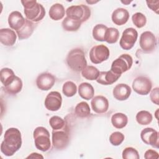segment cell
<instances>
[{
	"label": "cell",
	"mask_w": 159,
	"mask_h": 159,
	"mask_svg": "<svg viewBox=\"0 0 159 159\" xmlns=\"http://www.w3.org/2000/svg\"><path fill=\"white\" fill-rule=\"evenodd\" d=\"M21 145L22 136L19 129L14 127L8 129L1 144V152L7 157H11L20 149Z\"/></svg>",
	"instance_id": "cell-1"
},
{
	"label": "cell",
	"mask_w": 159,
	"mask_h": 159,
	"mask_svg": "<svg viewBox=\"0 0 159 159\" xmlns=\"http://www.w3.org/2000/svg\"><path fill=\"white\" fill-rule=\"evenodd\" d=\"M21 3L27 19L35 22L43 19L45 15V10L41 4L35 0L22 1Z\"/></svg>",
	"instance_id": "cell-2"
},
{
	"label": "cell",
	"mask_w": 159,
	"mask_h": 159,
	"mask_svg": "<svg viewBox=\"0 0 159 159\" xmlns=\"http://www.w3.org/2000/svg\"><path fill=\"white\" fill-rule=\"evenodd\" d=\"M66 61L68 66L76 72L81 71L87 66L85 54L83 50L80 48H75L70 51L66 57Z\"/></svg>",
	"instance_id": "cell-3"
},
{
	"label": "cell",
	"mask_w": 159,
	"mask_h": 159,
	"mask_svg": "<svg viewBox=\"0 0 159 159\" xmlns=\"http://www.w3.org/2000/svg\"><path fill=\"white\" fill-rule=\"evenodd\" d=\"M34 143L36 148L42 152L48 151L51 147L50 133L43 127H37L33 133Z\"/></svg>",
	"instance_id": "cell-4"
},
{
	"label": "cell",
	"mask_w": 159,
	"mask_h": 159,
	"mask_svg": "<svg viewBox=\"0 0 159 159\" xmlns=\"http://www.w3.org/2000/svg\"><path fill=\"white\" fill-rule=\"evenodd\" d=\"M66 14L68 17L77 19L81 22H84L90 17L91 10L87 6L84 4L71 6L67 8Z\"/></svg>",
	"instance_id": "cell-5"
},
{
	"label": "cell",
	"mask_w": 159,
	"mask_h": 159,
	"mask_svg": "<svg viewBox=\"0 0 159 159\" xmlns=\"http://www.w3.org/2000/svg\"><path fill=\"white\" fill-rule=\"evenodd\" d=\"M133 59L128 54H122L116 58L112 63L111 70L114 73L122 75L128 71L132 66Z\"/></svg>",
	"instance_id": "cell-6"
},
{
	"label": "cell",
	"mask_w": 159,
	"mask_h": 159,
	"mask_svg": "<svg viewBox=\"0 0 159 159\" xmlns=\"http://www.w3.org/2000/svg\"><path fill=\"white\" fill-rule=\"evenodd\" d=\"M110 55L109 48L104 45L94 46L89 52L91 61L94 64L101 63L108 59Z\"/></svg>",
	"instance_id": "cell-7"
},
{
	"label": "cell",
	"mask_w": 159,
	"mask_h": 159,
	"mask_svg": "<svg viewBox=\"0 0 159 159\" xmlns=\"http://www.w3.org/2000/svg\"><path fill=\"white\" fill-rule=\"evenodd\" d=\"M137 37L138 32L135 29L132 27L127 28L122 32L119 45L124 50H130L135 43Z\"/></svg>",
	"instance_id": "cell-8"
},
{
	"label": "cell",
	"mask_w": 159,
	"mask_h": 159,
	"mask_svg": "<svg viewBox=\"0 0 159 159\" xmlns=\"http://www.w3.org/2000/svg\"><path fill=\"white\" fill-rule=\"evenodd\" d=\"M152 88L151 80L145 76H138L134 79L132 83L133 89L140 95H147L152 90Z\"/></svg>",
	"instance_id": "cell-9"
},
{
	"label": "cell",
	"mask_w": 159,
	"mask_h": 159,
	"mask_svg": "<svg viewBox=\"0 0 159 159\" xmlns=\"http://www.w3.org/2000/svg\"><path fill=\"white\" fill-rule=\"evenodd\" d=\"M139 44L143 52L151 53L155 50L157 47L156 37L152 32L145 31L140 35Z\"/></svg>",
	"instance_id": "cell-10"
},
{
	"label": "cell",
	"mask_w": 159,
	"mask_h": 159,
	"mask_svg": "<svg viewBox=\"0 0 159 159\" xmlns=\"http://www.w3.org/2000/svg\"><path fill=\"white\" fill-rule=\"evenodd\" d=\"M52 144L58 150L65 148L69 143V136L66 130L63 129L53 130L52 131Z\"/></svg>",
	"instance_id": "cell-11"
},
{
	"label": "cell",
	"mask_w": 159,
	"mask_h": 159,
	"mask_svg": "<svg viewBox=\"0 0 159 159\" xmlns=\"http://www.w3.org/2000/svg\"><path fill=\"white\" fill-rule=\"evenodd\" d=\"M62 97L58 91L50 92L45 99V106L48 111H57L61 106Z\"/></svg>",
	"instance_id": "cell-12"
},
{
	"label": "cell",
	"mask_w": 159,
	"mask_h": 159,
	"mask_svg": "<svg viewBox=\"0 0 159 159\" xmlns=\"http://www.w3.org/2000/svg\"><path fill=\"white\" fill-rule=\"evenodd\" d=\"M142 140L147 145H150L155 148H158V133L151 127H147L143 129L140 133Z\"/></svg>",
	"instance_id": "cell-13"
},
{
	"label": "cell",
	"mask_w": 159,
	"mask_h": 159,
	"mask_svg": "<svg viewBox=\"0 0 159 159\" xmlns=\"http://www.w3.org/2000/svg\"><path fill=\"white\" fill-rule=\"evenodd\" d=\"M55 76L49 73H42L36 79V84L39 89L42 91L50 89L55 83Z\"/></svg>",
	"instance_id": "cell-14"
},
{
	"label": "cell",
	"mask_w": 159,
	"mask_h": 159,
	"mask_svg": "<svg viewBox=\"0 0 159 159\" xmlns=\"http://www.w3.org/2000/svg\"><path fill=\"white\" fill-rule=\"evenodd\" d=\"M91 106L95 112L98 114L105 113L109 108V101L103 96H96L92 99Z\"/></svg>",
	"instance_id": "cell-15"
},
{
	"label": "cell",
	"mask_w": 159,
	"mask_h": 159,
	"mask_svg": "<svg viewBox=\"0 0 159 159\" xmlns=\"http://www.w3.org/2000/svg\"><path fill=\"white\" fill-rule=\"evenodd\" d=\"M121 75L114 73L112 70L99 72L96 81L102 85H110L117 81Z\"/></svg>",
	"instance_id": "cell-16"
},
{
	"label": "cell",
	"mask_w": 159,
	"mask_h": 159,
	"mask_svg": "<svg viewBox=\"0 0 159 159\" xmlns=\"http://www.w3.org/2000/svg\"><path fill=\"white\" fill-rule=\"evenodd\" d=\"M132 90L130 87L124 83H120L117 84L113 89V96L114 97L119 101H125L127 99L130 94Z\"/></svg>",
	"instance_id": "cell-17"
},
{
	"label": "cell",
	"mask_w": 159,
	"mask_h": 159,
	"mask_svg": "<svg viewBox=\"0 0 159 159\" xmlns=\"http://www.w3.org/2000/svg\"><path fill=\"white\" fill-rule=\"evenodd\" d=\"M17 39V35L13 30L9 28L0 30V41L6 46H12Z\"/></svg>",
	"instance_id": "cell-18"
},
{
	"label": "cell",
	"mask_w": 159,
	"mask_h": 159,
	"mask_svg": "<svg viewBox=\"0 0 159 159\" xmlns=\"http://www.w3.org/2000/svg\"><path fill=\"white\" fill-rule=\"evenodd\" d=\"M25 19L19 11L12 12L8 17V23L10 27L16 31L18 30L25 23Z\"/></svg>",
	"instance_id": "cell-19"
},
{
	"label": "cell",
	"mask_w": 159,
	"mask_h": 159,
	"mask_svg": "<svg viewBox=\"0 0 159 159\" xmlns=\"http://www.w3.org/2000/svg\"><path fill=\"white\" fill-rule=\"evenodd\" d=\"M112 20L117 25L125 24L129 19V13L124 8H117L112 14Z\"/></svg>",
	"instance_id": "cell-20"
},
{
	"label": "cell",
	"mask_w": 159,
	"mask_h": 159,
	"mask_svg": "<svg viewBox=\"0 0 159 159\" xmlns=\"http://www.w3.org/2000/svg\"><path fill=\"white\" fill-rule=\"evenodd\" d=\"M34 30V23L28 19H25L24 25L18 30L16 31V33L19 39L20 40H23L30 37L32 34Z\"/></svg>",
	"instance_id": "cell-21"
},
{
	"label": "cell",
	"mask_w": 159,
	"mask_h": 159,
	"mask_svg": "<svg viewBox=\"0 0 159 159\" xmlns=\"http://www.w3.org/2000/svg\"><path fill=\"white\" fill-rule=\"evenodd\" d=\"M81 23L82 22L77 19L66 16L62 21L61 25L65 30L68 32H75L80 28Z\"/></svg>",
	"instance_id": "cell-22"
},
{
	"label": "cell",
	"mask_w": 159,
	"mask_h": 159,
	"mask_svg": "<svg viewBox=\"0 0 159 159\" xmlns=\"http://www.w3.org/2000/svg\"><path fill=\"white\" fill-rule=\"evenodd\" d=\"M78 94L83 99L89 100L94 96V89L91 84L86 82L82 83L79 85Z\"/></svg>",
	"instance_id": "cell-23"
},
{
	"label": "cell",
	"mask_w": 159,
	"mask_h": 159,
	"mask_svg": "<svg viewBox=\"0 0 159 159\" xmlns=\"http://www.w3.org/2000/svg\"><path fill=\"white\" fill-rule=\"evenodd\" d=\"M65 11L63 6L60 3L53 4L49 9V16L54 20H59L65 16Z\"/></svg>",
	"instance_id": "cell-24"
},
{
	"label": "cell",
	"mask_w": 159,
	"mask_h": 159,
	"mask_svg": "<svg viewBox=\"0 0 159 159\" xmlns=\"http://www.w3.org/2000/svg\"><path fill=\"white\" fill-rule=\"evenodd\" d=\"M22 88V81L20 78L16 76L14 80L7 86H4L5 91L11 95L19 93Z\"/></svg>",
	"instance_id": "cell-25"
},
{
	"label": "cell",
	"mask_w": 159,
	"mask_h": 159,
	"mask_svg": "<svg viewBox=\"0 0 159 159\" xmlns=\"http://www.w3.org/2000/svg\"><path fill=\"white\" fill-rule=\"evenodd\" d=\"M128 122L127 116L123 113L117 112L112 116L111 123L116 129H122L126 126Z\"/></svg>",
	"instance_id": "cell-26"
},
{
	"label": "cell",
	"mask_w": 159,
	"mask_h": 159,
	"mask_svg": "<svg viewBox=\"0 0 159 159\" xmlns=\"http://www.w3.org/2000/svg\"><path fill=\"white\" fill-rule=\"evenodd\" d=\"M99 74V71L94 66H86L82 71L81 75L83 77L88 80H96Z\"/></svg>",
	"instance_id": "cell-27"
},
{
	"label": "cell",
	"mask_w": 159,
	"mask_h": 159,
	"mask_svg": "<svg viewBox=\"0 0 159 159\" xmlns=\"http://www.w3.org/2000/svg\"><path fill=\"white\" fill-rule=\"evenodd\" d=\"M75 112L79 117H87L90 114V107L89 104L84 101L79 102L75 107Z\"/></svg>",
	"instance_id": "cell-28"
},
{
	"label": "cell",
	"mask_w": 159,
	"mask_h": 159,
	"mask_svg": "<svg viewBox=\"0 0 159 159\" xmlns=\"http://www.w3.org/2000/svg\"><path fill=\"white\" fill-rule=\"evenodd\" d=\"M107 29V27L104 24H100L96 25L93 29V37L94 40L100 42L104 41Z\"/></svg>",
	"instance_id": "cell-29"
},
{
	"label": "cell",
	"mask_w": 159,
	"mask_h": 159,
	"mask_svg": "<svg viewBox=\"0 0 159 159\" xmlns=\"http://www.w3.org/2000/svg\"><path fill=\"white\" fill-rule=\"evenodd\" d=\"M1 81L4 87L9 84L15 78L14 71L8 68H4L1 70L0 73Z\"/></svg>",
	"instance_id": "cell-30"
},
{
	"label": "cell",
	"mask_w": 159,
	"mask_h": 159,
	"mask_svg": "<svg viewBox=\"0 0 159 159\" xmlns=\"http://www.w3.org/2000/svg\"><path fill=\"white\" fill-rule=\"evenodd\" d=\"M152 114L147 111H140L136 115L137 122L143 125H146L152 121Z\"/></svg>",
	"instance_id": "cell-31"
},
{
	"label": "cell",
	"mask_w": 159,
	"mask_h": 159,
	"mask_svg": "<svg viewBox=\"0 0 159 159\" xmlns=\"http://www.w3.org/2000/svg\"><path fill=\"white\" fill-rule=\"evenodd\" d=\"M119 30L114 27L108 28L106 32L104 41L108 43H115L119 39Z\"/></svg>",
	"instance_id": "cell-32"
},
{
	"label": "cell",
	"mask_w": 159,
	"mask_h": 159,
	"mask_svg": "<svg viewBox=\"0 0 159 159\" xmlns=\"http://www.w3.org/2000/svg\"><path fill=\"white\" fill-rule=\"evenodd\" d=\"M63 93L67 97H72L76 94L77 87L75 83L71 81L65 82L62 87Z\"/></svg>",
	"instance_id": "cell-33"
},
{
	"label": "cell",
	"mask_w": 159,
	"mask_h": 159,
	"mask_svg": "<svg viewBox=\"0 0 159 159\" xmlns=\"http://www.w3.org/2000/svg\"><path fill=\"white\" fill-rule=\"evenodd\" d=\"M49 124L53 130L63 129L65 127V120L59 116H54L49 119Z\"/></svg>",
	"instance_id": "cell-34"
},
{
	"label": "cell",
	"mask_w": 159,
	"mask_h": 159,
	"mask_svg": "<svg viewBox=\"0 0 159 159\" xmlns=\"http://www.w3.org/2000/svg\"><path fill=\"white\" fill-rule=\"evenodd\" d=\"M132 20L134 24L138 28H142L147 23V18L144 14L141 12H136L133 14Z\"/></svg>",
	"instance_id": "cell-35"
},
{
	"label": "cell",
	"mask_w": 159,
	"mask_h": 159,
	"mask_svg": "<svg viewBox=\"0 0 159 159\" xmlns=\"http://www.w3.org/2000/svg\"><path fill=\"white\" fill-rule=\"evenodd\" d=\"M122 158L124 159H139L138 151L133 147H127L122 152Z\"/></svg>",
	"instance_id": "cell-36"
},
{
	"label": "cell",
	"mask_w": 159,
	"mask_h": 159,
	"mask_svg": "<svg viewBox=\"0 0 159 159\" xmlns=\"http://www.w3.org/2000/svg\"><path fill=\"white\" fill-rule=\"evenodd\" d=\"M124 140V135L120 132H114L109 137V142L112 145L118 146L120 145Z\"/></svg>",
	"instance_id": "cell-37"
},
{
	"label": "cell",
	"mask_w": 159,
	"mask_h": 159,
	"mask_svg": "<svg viewBox=\"0 0 159 159\" xmlns=\"http://www.w3.org/2000/svg\"><path fill=\"white\" fill-rule=\"evenodd\" d=\"M158 87L153 88L150 93V98L152 102L157 105L159 104V99H158Z\"/></svg>",
	"instance_id": "cell-38"
},
{
	"label": "cell",
	"mask_w": 159,
	"mask_h": 159,
	"mask_svg": "<svg viewBox=\"0 0 159 159\" xmlns=\"http://www.w3.org/2000/svg\"><path fill=\"white\" fill-rule=\"evenodd\" d=\"M159 155L157 152L154 150L149 149L147 150L144 154V158L146 159H151V158H158Z\"/></svg>",
	"instance_id": "cell-39"
},
{
	"label": "cell",
	"mask_w": 159,
	"mask_h": 159,
	"mask_svg": "<svg viewBox=\"0 0 159 159\" xmlns=\"http://www.w3.org/2000/svg\"><path fill=\"white\" fill-rule=\"evenodd\" d=\"M147 3L148 7L151 9L153 11H155L156 13H158V4H159V1H146Z\"/></svg>",
	"instance_id": "cell-40"
},
{
	"label": "cell",
	"mask_w": 159,
	"mask_h": 159,
	"mask_svg": "<svg viewBox=\"0 0 159 159\" xmlns=\"http://www.w3.org/2000/svg\"><path fill=\"white\" fill-rule=\"evenodd\" d=\"M27 158H43V156H42L41 155L37 153H31L29 157H27Z\"/></svg>",
	"instance_id": "cell-41"
}]
</instances>
